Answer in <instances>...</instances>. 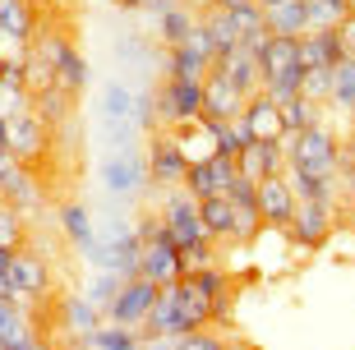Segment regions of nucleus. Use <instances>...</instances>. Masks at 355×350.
<instances>
[{
	"label": "nucleus",
	"mask_w": 355,
	"mask_h": 350,
	"mask_svg": "<svg viewBox=\"0 0 355 350\" xmlns=\"http://www.w3.org/2000/svg\"><path fill=\"white\" fill-rule=\"evenodd\" d=\"M157 290H162L157 281H148V277H130V281L120 286V295L111 299V309H106V323L144 332L148 313H153V304H157Z\"/></svg>",
	"instance_id": "nucleus-6"
},
{
	"label": "nucleus",
	"mask_w": 355,
	"mask_h": 350,
	"mask_svg": "<svg viewBox=\"0 0 355 350\" xmlns=\"http://www.w3.org/2000/svg\"><path fill=\"white\" fill-rule=\"evenodd\" d=\"M120 286H125V277H116V272H97V277L88 281V290H83V299H88L92 309H102V318H106L111 299L120 295Z\"/></svg>",
	"instance_id": "nucleus-39"
},
{
	"label": "nucleus",
	"mask_w": 355,
	"mask_h": 350,
	"mask_svg": "<svg viewBox=\"0 0 355 350\" xmlns=\"http://www.w3.org/2000/svg\"><path fill=\"white\" fill-rule=\"evenodd\" d=\"M351 125H355V116H351Z\"/></svg>",
	"instance_id": "nucleus-53"
},
{
	"label": "nucleus",
	"mask_w": 355,
	"mask_h": 350,
	"mask_svg": "<svg viewBox=\"0 0 355 350\" xmlns=\"http://www.w3.org/2000/svg\"><path fill=\"white\" fill-rule=\"evenodd\" d=\"M277 111H282V139H286V134L309 130V125H323V106H318V102H304V97H291V102L277 106Z\"/></svg>",
	"instance_id": "nucleus-33"
},
{
	"label": "nucleus",
	"mask_w": 355,
	"mask_h": 350,
	"mask_svg": "<svg viewBox=\"0 0 355 350\" xmlns=\"http://www.w3.org/2000/svg\"><path fill=\"white\" fill-rule=\"evenodd\" d=\"M328 235H332V203H318V198H309V203H300V208H295L291 240H295L300 249H318Z\"/></svg>",
	"instance_id": "nucleus-14"
},
{
	"label": "nucleus",
	"mask_w": 355,
	"mask_h": 350,
	"mask_svg": "<svg viewBox=\"0 0 355 350\" xmlns=\"http://www.w3.org/2000/svg\"><path fill=\"white\" fill-rule=\"evenodd\" d=\"M300 78H304V69H286V74H277V78H268L259 92H268L277 106H286L291 97H300Z\"/></svg>",
	"instance_id": "nucleus-43"
},
{
	"label": "nucleus",
	"mask_w": 355,
	"mask_h": 350,
	"mask_svg": "<svg viewBox=\"0 0 355 350\" xmlns=\"http://www.w3.org/2000/svg\"><path fill=\"white\" fill-rule=\"evenodd\" d=\"M194 28H198V14L189 10V5H184V0H171V5H166V10L157 14V37L166 42V46H184V42L194 37Z\"/></svg>",
	"instance_id": "nucleus-19"
},
{
	"label": "nucleus",
	"mask_w": 355,
	"mask_h": 350,
	"mask_svg": "<svg viewBox=\"0 0 355 350\" xmlns=\"http://www.w3.org/2000/svg\"><path fill=\"white\" fill-rule=\"evenodd\" d=\"M286 184L300 203H309V198L332 203L337 198V175H318V170H304V166H286Z\"/></svg>",
	"instance_id": "nucleus-22"
},
{
	"label": "nucleus",
	"mask_w": 355,
	"mask_h": 350,
	"mask_svg": "<svg viewBox=\"0 0 355 350\" xmlns=\"http://www.w3.org/2000/svg\"><path fill=\"white\" fill-rule=\"evenodd\" d=\"M245 5H259V0H208V10H245Z\"/></svg>",
	"instance_id": "nucleus-48"
},
{
	"label": "nucleus",
	"mask_w": 355,
	"mask_h": 350,
	"mask_svg": "<svg viewBox=\"0 0 355 350\" xmlns=\"http://www.w3.org/2000/svg\"><path fill=\"white\" fill-rule=\"evenodd\" d=\"M259 69H263V83L286 69H304L300 65V37H268V46L259 51Z\"/></svg>",
	"instance_id": "nucleus-21"
},
{
	"label": "nucleus",
	"mask_w": 355,
	"mask_h": 350,
	"mask_svg": "<svg viewBox=\"0 0 355 350\" xmlns=\"http://www.w3.org/2000/svg\"><path fill=\"white\" fill-rule=\"evenodd\" d=\"M144 272L139 277H148V281H157V286H171V281H180L189 268H184V249L175 245L171 235H166V226H162V212L153 221H144Z\"/></svg>",
	"instance_id": "nucleus-3"
},
{
	"label": "nucleus",
	"mask_w": 355,
	"mask_h": 350,
	"mask_svg": "<svg viewBox=\"0 0 355 350\" xmlns=\"http://www.w3.org/2000/svg\"><path fill=\"white\" fill-rule=\"evenodd\" d=\"M10 286H14V295L28 304V299H42L46 290H51V272H46V263H42L37 254L14 249V259H10Z\"/></svg>",
	"instance_id": "nucleus-11"
},
{
	"label": "nucleus",
	"mask_w": 355,
	"mask_h": 350,
	"mask_svg": "<svg viewBox=\"0 0 355 350\" xmlns=\"http://www.w3.org/2000/svg\"><path fill=\"white\" fill-rule=\"evenodd\" d=\"M337 33H342V46H346V55H355V14L346 19L342 28H337Z\"/></svg>",
	"instance_id": "nucleus-47"
},
{
	"label": "nucleus",
	"mask_w": 355,
	"mask_h": 350,
	"mask_svg": "<svg viewBox=\"0 0 355 350\" xmlns=\"http://www.w3.org/2000/svg\"><path fill=\"white\" fill-rule=\"evenodd\" d=\"M236 175H240L236 157L217 152V157H208V161H194V166H189V175H184V189H189V194H194L198 203H203V198H217V194H226Z\"/></svg>",
	"instance_id": "nucleus-8"
},
{
	"label": "nucleus",
	"mask_w": 355,
	"mask_h": 350,
	"mask_svg": "<svg viewBox=\"0 0 355 350\" xmlns=\"http://www.w3.org/2000/svg\"><path fill=\"white\" fill-rule=\"evenodd\" d=\"M102 97H106L102 102V125H111V120H134V102H139V97H134L125 83H106ZM134 125H139V120H134Z\"/></svg>",
	"instance_id": "nucleus-38"
},
{
	"label": "nucleus",
	"mask_w": 355,
	"mask_h": 350,
	"mask_svg": "<svg viewBox=\"0 0 355 350\" xmlns=\"http://www.w3.org/2000/svg\"><path fill=\"white\" fill-rule=\"evenodd\" d=\"M245 125L254 130V139H282V111L268 92H254L245 102Z\"/></svg>",
	"instance_id": "nucleus-24"
},
{
	"label": "nucleus",
	"mask_w": 355,
	"mask_h": 350,
	"mask_svg": "<svg viewBox=\"0 0 355 350\" xmlns=\"http://www.w3.org/2000/svg\"><path fill=\"white\" fill-rule=\"evenodd\" d=\"M28 337H33V323L24 318V299H0V341L19 346Z\"/></svg>",
	"instance_id": "nucleus-34"
},
{
	"label": "nucleus",
	"mask_w": 355,
	"mask_h": 350,
	"mask_svg": "<svg viewBox=\"0 0 355 350\" xmlns=\"http://www.w3.org/2000/svg\"><path fill=\"white\" fill-rule=\"evenodd\" d=\"M60 231L74 240V249H83V259H88L92 249H97V231H92V217L79 208V203H65V208H60Z\"/></svg>",
	"instance_id": "nucleus-27"
},
{
	"label": "nucleus",
	"mask_w": 355,
	"mask_h": 350,
	"mask_svg": "<svg viewBox=\"0 0 355 350\" xmlns=\"http://www.w3.org/2000/svg\"><path fill=\"white\" fill-rule=\"evenodd\" d=\"M212 69H217V74H226L240 92H245V97H254V92L263 88V69H259V55H254L245 42H240V46H231V51H226Z\"/></svg>",
	"instance_id": "nucleus-17"
},
{
	"label": "nucleus",
	"mask_w": 355,
	"mask_h": 350,
	"mask_svg": "<svg viewBox=\"0 0 355 350\" xmlns=\"http://www.w3.org/2000/svg\"><path fill=\"white\" fill-rule=\"evenodd\" d=\"M175 350H226V337H217L212 327H198V332L175 337Z\"/></svg>",
	"instance_id": "nucleus-45"
},
{
	"label": "nucleus",
	"mask_w": 355,
	"mask_h": 350,
	"mask_svg": "<svg viewBox=\"0 0 355 350\" xmlns=\"http://www.w3.org/2000/svg\"><path fill=\"white\" fill-rule=\"evenodd\" d=\"M198 212H203V226H208L212 240H231V226H236V203H231L226 194L203 198V203H198Z\"/></svg>",
	"instance_id": "nucleus-31"
},
{
	"label": "nucleus",
	"mask_w": 355,
	"mask_h": 350,
	"mask_svg": "<svg viewBox=\"0 0 355 350\" xmlns=\"http://www.w3.org/2000/svg\"><path fill=\"white\" fill-rule=\"evenodd\" d=\"M162 226L180 249H194V245H208L212 235L203 226V212H198V198L189 189H166V203H162Z\"/></svg>",
	"instance_id": "nucleus-4"
},
{
	"label": "nucleus",
	"mask_w": 355,
	"mask_h": 350,
	"mask_svg": "<svg viewBox=\"0 0 355 350\" xmlns=\"http://www.w3.org/2000/svg\"><path fill=\"white\" fill-rule=\"evenodd\" d=\"M139 350H175V337H153V332H144Z\"/></svg>",
	"instance_id": "nucleus-46"
},
{
	"label": "nucleus",
	"mask_w": 355,
	"mask_h": 350,
	"mask_svg": "<svg viewBox=\"0 0 355 350\" xmlns=\"http://www.w3.org/2000/svg\"><path fill=\"white\" fill-rule=\"evenodd\" d=\"M198 24H203V33L212 37L217 60H222L231 46H240V33H236V24H231V10H208V14H198Z\"/></svg>",
	"instance_id": "nucleus-29"
},
{
	"label": "nucleus",
	"mask_w": 355,
	"mask_h": 350,
	"mask_svg": "<svg viewBox=\"0 0 355 350\" xmlns=\"http://www.w3.org/2000/svg\"><path fill=\"white\" fill-rule=\"evenodd\" d=\"M328 106L355 116V55H346V60L332 65V97H328Z\"/></svg>",
	"instance_id": "nucleus-30"
},
{
	"label": "nucleus",
	"mask_w": 355,
	"mask_h": 350,
	"mask_svg": "<svg viewBox=\"0 0 355 350\" xmlns=\"http://www.w3.org/2000/svg\"><path fill=\"white\" fill-rule=\"evenodd\" d=\"M295 208H300V198L291 194L286 175H268V180H259V217H263V226L291 231V221H295Z\"/></svg>",
	"instance_id": "nucleus-10"
},
{
	"label": "nucleus",
	"mask_w": 355,
	"mask_h": 350,
	"mask_svg": "<svg viewBox=\"0 0 355 350\" xmlns=\"http://www.w3.org/2000/svg\"><path fill=\"white\" fill-rule=\"evenodd\" d=\"M144 332H134V327H116V323H102L97 332L88 337L92 350H139Z\"/></svg>",
	"instance_id": "nucleus-37"
},
{
	"label": "nucleus",
	"mask_w": 355,
	"mask_h": 350,
	"mask_svg": "<svg viewBox=\"0 0 355 350\" xmlns=\"http://www.w3.org/2000/svg\"><path fill=\"white\" fill-rule=\"evenodd\" d=\"M10 65H14L10 55H0V78H5V69H10Z\"/></svg>",
	"instance_id": "nucleus-50"
},
{
	"label": "nucleus",
	"mask_w": 355,
	"mask_h": 350,
	"mask_svg": "<svg viewBox=\"0 0 355 350\" xmlns=\"http://www.w3.org/2000/svg\"><path fill=\"white\" fill-rule=\"evenodd\" d=\"M5 148H10L19 161H37V157L46 152V125H42L33 111L5 120Z\"/></svg>",
	"instance_id": "nucleus-16"
},
{
	"label": "nucleus",
	"mask_w": 355,
	"mask_h": 350,
	"mask_svg": "<svg viewBox=\"0 0 355 350\" xmlns=\"http://www.w3.org/2000/svg\"><path fill=\"white\" fill-rule=\"evenodd\" d=\"M0 198L14 203L19 212L37 203V184H33V175H28V161H19L10 148H0Z\"/></svg>",
	"instance_id": "nucleus-12"
},
{
	"label": "nucleus",
	"mask_w": 355,
	"mask_h": 350,
	"mask_svg": "<svg viewBox=\"0 0 355 350\" xmlns=\"http://www.w3.org/2000/svg\"><path fill=\"white\" fill-rule=\"evenodd\" d=\"M300 97L304 102H328L332 97V69L328 65H314V69H304V78H300Z\"/></svg>",
	"instance_id": "nucleus-41"
},
{
	"label": "nucleus",
	"mask_w": 355,
	"mask_h": 350,
	"mask_svg": "<svg viewBox=\"0 0 355 350\" xmlns=\"http://www.w3.org/2000/svg\"><path fill=\"white\" fill-rule=\"evenodd\" d=\"M240 175H250L254 184L268 180V175H286V152H282V139H254L245 152L236 157Z\"/></svg>",
	"instance_id": "nucleus-13"
},
{
	"label": "nucleus",
	"mask_w": 355,
	"mask_h": 350,
	"mask_svg": "<svg viewBox=\"0 0 355 350\" xmlns=\"http://www.w3.org/2000/svg\"><path fill=\"white\" fill-rule=\"evenodd\" d=\"M268 33L272 37H304V0H277V5H263Z\"/></svg>",
	"instance_id": "nucleus-26"
},
{
	"label": "nucleus",
	"mask_w": 355,
	"mask_h": 350,
	"mask_svg": "<svg viewBox=\"0 0 355 350\" xmlns=\"http://www.w3.org/2000/svg\"><path fill=\"white\" fill-rule=\"evenodd\" d=\"M33 33V10L24 0H0V42H19L24 46Z\"/></svg>",
	"instance_id": "nucleus-28"
},
{
	"label": "nucleus",
	"mask_w": 355,
	"mask_h": 350,
	"mask_svg": "<svg viewBox=\"0 0 355 350\" xmlns=\"http://www.w3.org/2000/svg\"><path fill=\"white\" fill-rule=\"evenodd\" d=\"M184 175H189V161H184L175 134H162V139H153V152H148V180L162 184V189H180Z\"/></svg>",
	"instance_id": "nucleus-9"
},
{
	"label": "nucleus",
	"mask_w": 355,
	"mask_h": 350,
	"mask_svg": "<svg viewBox=\"0 0 355 350\" xmlns=\"http://www.w3.org/2000/svg\"><path fill=\"white\" fill-rule=\"evenodd\" d=\"M245 92L231 83L226 74H217L212 69L208 78H203V116H212V120H236V116H245Z\"/></svg>",
	"instance_id": "nucleus-15"
},
{
	"label": "nucleus",
	"mask_w": 355,
	"mask_h": 350,
	"mask_svg": "<svg viewBox=\"0 0 355 350\" xmlns=\"http://www.w3.org/2000/svg\"><path fill=\"white\" fill-rule=\"evenodd\" d=\"M184 281H189V290H194V295L208 299V304H217L222 295H231V277H226L217 263H208V268H194V272H184Z\"/></svg>",
	"instance_id": "nucleus-32"
},
{
	"label": "nucleus",
	"mask_w": 355,
	"mask_h": 350,
	"mask_svg": "<svg viewBox=\"0 0 355 350\" xmlns=\"http://www.w3.org/2000/svg\"><path fill=\"white\" fill-rule=\"evenodd\" d=\"M33 116H37L46 130H51V125H60V120L69 116V92L60 88V83H55V88H46V92H37V97H33Z\"/></svg>",
	"instance_id": "nucleus-35"
},
{
	"label": "nucleus",
	"mask_w": 355,
	"mask_h": 350,
	"mask_svg": "<svg viewBox=\"0 0 355 350\" xmlns=\"http://www.w3.org/2000/svg\"><path fill=\"white\" fill-rule=\"evenodd\" d=\"M175 143H180L184 161L194 166V161H208V157H217V143H212V134L203 130V120L198 125H184V134H175Z\"/></svg>",
	"instance_id": "nucleus-36"
},
{
	"label": "nucleus",
	"mask_w": 355,
	"mask_h": 350,
	"mask_svg": "<svg viewBox=\"0 0 355 350\" xmlns=\"http://www.w3.org/2000/svg\"><path fill=\"white\" fill-rule=\"evenodd\" d=\"M144 180H148V161L139 157V148H116V152L102 157V184L111 194L130 198L144 189Z\"/></svg>",
	"instance_id": "nucleus-7"
},
{
	"label": "nucleus",
	"mask_w": 355,
	"mask_h": 350,
	"mask_svg": "<svg viewBox=\"0 0 355 350\" xmlns=\"http://www.w3.org/2000/svg\"><path fill=\"white\" fill-rule=\"evenodd\" d=\"M0 350H10V346H5V341H0Z\"/></svg>",
	"instance_id": "nucleus-52"
},
{
	"label": "nucleus",
	"mask_w": 355,
	"mask_h": 350,
	"mask_svg": "<svg viewBox=\"0 0 355 350\" xmlns=\"http://www.w3.org/2000/svg\"><path fill=\"white\" fill-rule=\"evenodd\" d=\"M24 74H28V92H33V97L46 92V88H55V65L42 51H28L24 55Z\"/></svg>",
	"instance_id": "nucleus-40"
},
{
	"label": "nucleus",
	"mask_w": 355,
	"mask_h": 350,
	"mask_svg": "<svg viewBox=\"0 0 355 350\" xmlns=\"http://www.w3.org/2000/svg\"><path fill=\"white\" fill-rule=\"evenodd\" d=\"M60 323H65L69 337H79L83 346H88V337L106 323V318H102V309H92V304H88L83 295H69L65 304H60Z\"/></svg>",
	"instance_id": "nucleus-23"
},
{
	"label": "nucleus",
	"mask_w": 355,
	"mask_h": 350,
	"mask_svg": "<svg viewBox=\"0 0 355 350\" xmlns=\"http://www.w3.org/2000/svg\"><path fill=\"white\" fill-rule=\"evenodd\" d=\"M24 245V212L0 198V249H19Z\"/></svg>",
	"instance_id": "nucleus-42"
},
{
	"label": "nucleus",
	"mask_w": 355,
	"mask_h": 350,
	"mask_svg": "<svg viewBox=\"0 0 355 350\" xmlns=\"http://www.w3.org/2000/svg\"><path fill=\"white\" fill-rule=\"evenodd\" d=\"M28 111H33V92H28V88H10V83H0V120L28 116Z\"/></svg>",
	"instance_id": "nucleus-44"
},
{
	"label": "nucleus",
	"mask_w": 355,
	"mask_h": 350,
	"mask_svg": "<svg viewBox=\"0 0 355 350\" xmlns=\"http://www.w3.org/2000/svg\"><path fill=\"white\" fill-rule=\"evenodd\" d=\"M351 14H355V0H304V33L342 28Z\"/></svg>",
	"instance_id": "nucleus-25"
},
{
	"label": "nucleus",
	"mask_w": 355,
	"mask_h": 350,
	"mask_svg": "<svg viewBox=\"0 0 355 350\" xmlns=\"http://www.w3.org/2000/svg\"><path fill=\"white\" fill-rule=\"evenodd\" d=\"M208 74H212V60L198 51L194 42H184V46H175V51L166 55V78H171V83H203Z\"/></svg>",
	"instance_id": "nucleus-20"
},
{
	"label": "nucleus",
	"mask_w": 355,
	"mask_h": 350,
	"mask_svg": "<svg viewBox=\"0 0 355 350\" xmlns=\"http://www.w3.org/2000/svg\"><path fill=\"white\" fill-rule=\"evenodd\" d=\"M342 180H346V194H351V203H355V170H351V175H342Z\"/></svg>",
	"instance_id": "nucleus-49"
},
{
	"label": "nucleus",
	"mask_w": 355,
	"mask_h": 350,
	"mask_svg": "<svg viewBox=\"0 0 355 350\" xmlns=\"http://www.w3.org/2000/svg\"><path fill=\"white\" fill-rule=\"evenodd\" d=\"M282 152H286V166H304V170H318V175L342 170V139L328 125H309L300 134H286Z\"/></svg>",
	"instance_id": "nucleus-2"
},
{
	"label": "nucleus",
	"mask_w": 355,
	"mask_h": 350,
	"mask_svg": "<svg viewBox=\"0 0 355 350\" xmlns=\"http://www.w3.org/2000/svg\"><path fill=\"white\" fill-rule=\"evenodd\" d=\"M198 327H212V304L208 299L194 295L184 277L171 281V286H162L144 332H153V337H184V332H198Z\"/></svg>",
	"instance_id": "nucleus-1"
},
{
	"label": "nucleus",
	"mask_w": 355,
	"mask_h": 350,
	"mask_svg": "<svg viewBox=\"0 0 355 350\" xmlns=\"http://www.w3.org/2000/svg\"><path fill=\"white\" fill-rule=\"evenodd\" d=\"M33 350H51V346H46V341H37V346H33Z\"/></svg>",
	"instance_id": "nucleus-51"
},
{
	"label": "nucleus",
	"mask_w": 355,
	"mask_h": 350,
	"mask_svg": "<svg viewBox=\"0 0 355 350\" xmlns=\"http://www.w3.org/2000/svg\"><path fill=\"white\" fill-rule=\"evenodd\" d=\"M346 60V46H342V33L337 28H323V33H304L300 37V65L314 69V65H337Z\"/></svg>",
	"instance_id": "nucleus-18"
},
{
	"label": "nucleus",
	"mask_w": 355,
	"mask_h": 350,
	"mask_svg": "<svg viewBox=\"0 0 355 350\" xmlns=\"http://www.w3.org/2000/svg\"><path fill=\"white\" fill-rule=\"evenodd\" d=\"M203 120V83H162L157 88V125L166 130H184Z\"/></svg>",
	"instance_id": "nucleus-5"
}]
</instances>
